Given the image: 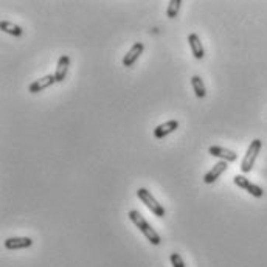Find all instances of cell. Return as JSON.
Masks as SVG:
<instances>
[{"mask_svg": "<svg viewBox=\"0 0 267 267\" xmlns=\"http://www.w3.org/2000/svg\"><path fill=\"white\" fill-rule=\"evenodd\" d=\"M169 260H171L172 267H185V263H183L182 256H180L179 253H171Z\"/></svg>", "mask_w": 267, "mask_h": 267, "instance_id": "obj_16", "label": "cell"}, {"mask_svg": "<svg viewBox=\"0 0 267 267\" xmlns=\"http://www.w3.org/2000/svg\"><path fill=\"white\" fill-rule=\"evenodd\" d=\"M0 30H2L3 33L16 36V37H20L24 34L22 28H20L19 25H16V24H13V22H8V20H2V22H0Z\"/></svg>", "mask_w": 267, "mask_h": 267, "instance_id": "obj_13", "label": "cell"}, {"mask_svg": "<svg viewBox=\"0 0 267 267\" xmlns=\"http://www.w3.org/2000/svg\"><path fill=\"white\" fill-rule=\"evenodd\" d=\"M233 182H234L236 187L245 190L249 194H252L253 198H263L264 196V190L261 187H258V185L252 183L245 176H241V174H238V176L233 177Z\"/></svg>", "mask_w": 267, "mask_h": 267, "instance_id": "obj_4", "label": "cell"}, {"mask_svg": "<svg viewBox=\"0 0 267 267\" xmlns=\"http://www.w3.org/2000/svg\"><path fill=\"white\" fill-rule=\"evenodd\" d=\"M137 196H138V199L151 210V213L154 214V216L163 218V216L167 214L165 208H163V205L159 203V202L156 200V198H154L152 194H151V191H148L146 188H138V190H137Z\"/></svg>", "mask_w": 267, "mask_h": 267, "instance_id": "obj_2", "label": "cell"}, {"mask_svg": "<svg viewBox=\"0 0 267 267\" xmlns=\"http://www.w3.org/2000/svg\"><path fill=\"white\" fill-rule=\"evenodd\" d=\"M263 148V141L260 138H255L252 143H250V146L247 149V152H245V156L242 159V163H241V171L245 174V172H250L253 165H255V160L256 157H258V154Z\"/></svg>", "mask_w": 267, "mask_h": 267, "instance_id": "obj_3", "label": "cell"}, {"mask_svg": "<svg viewBox=\"0 0 267 267\" xmlns=\"http://www.w3.org/2000/svg\"><path fill=\"white\" fill-rule=\"evenodd\" d=\"M191 86H193V90H194V94H196L198 98H205V95H207V89H205V84H203L200 76L194 75L191 78Z\"/></svg>", "mask_w": 267, "mask_h": 267, "instance_id": "obj_14", "label": "cell"}, {"mask_svg": "<svg viewBox=\"0 0 267 267\" xmlns=\"http://www.w3.org/2000/svg\"><path fill=\"white\" fill-rule=\"evenodd\" d=\"M5 249L8 250H20V249H28L33 245L32 238H20V236H14V238H8L3 242Z\"/></svg>", "mask_w": 267, "mask_h": 267, "instance_id": "obj_5", "label": "cell"}, {"mask_svg": "<svg viewBox=\"0 0 267 267\" xmlns=\"http://www.w3.org/2000/svg\"><path fill=\"white\" fill-rule=\"evenodd\" d=\"M227 168H229L227 162H224V160L218 162L216 165H214V167L203 176V182L208 183V185H210V183H214V182L219 179V176H221L224 171H227Z\"/></svg>", "mask_w": 267, "mask_h": 267, "instance_id": "obj_10", "label": "cell"}, {"mask_svg": "<svg viewBox=\"0 0 267 267\" xmlns=\"http://www.w3.org/2000/svg\"><path fill=\"white\" fill-rule=\"evenodd\" d=\"M55 83H56L55 75H47V76L39 78V79L34 81V83L30 84L28 92H30V94H37V92H42V90H45L47 87L53 86Z\"/></svg>", "mask_w": 267, "mask_h": 267, "instance_id": "obj_8", "label": "cell"}, {"mask_svg": "<svg viewBox=\"0 0 267 267\" xmlns=\"http://www.w3.org/2000/svg\"><path fill=\"white\" fill-rule=\"evenodd\" d=\"M177 128H179V121L177 120H169L167 123H163V125H159L156 129H154V137H156L157 140L165 138L167 135L172 134Z\"/></svg>", "mask_w": 267, "mask_h": 267, "instance_id": "obj_9", "label": "cell"}, {"mask_svg": "<svg viewBox=\"0 0 267 267\" xmlns=\"http://www.w3.org/2000/svg\"><path fill=\"white\" fill-rule=\"evenodd\" d=\"M143 50H145V45H143L141 42H135L131 50L126 53V56L123 58V66L125 67H132L134 64L137 63V59L140 58V55L143 53Z\"/></svg>", "mask_w": 267, "mask_h": 267, "instance_id": "obj_7", "label": "cell"}, {"mask_svg": "<svg viewBox=\"0 0 267 267\" xmlns=\"http://www.w3.org/2000/svg\"><path fill=\"white\" fill-rule=\"evenodd\" d=\"M180 5H182V0H171L169 5H168V9H167V16H168L169 19L177 17Z\"/></svg>", "mask_w": 267, "mask_h": 267, "instance_id": "obj_15", "label": "cell"}, {"mask_svg": "<svg viewBox=\"0 0 267 267\" xmlns=\"http://www.w3.org/2000/svg\"><path fill=\"white\" fill-rule=\"evenodd\" d=\"M188 44H190V48L193 51V56L196 58V59H202L205 56V51H203V47H202V42H200V37L196 33H191L188 36Z\"/></svg>", "mask_w": 267, "mask_h": 267, "instance_id": "obj_12", "label": "cell"}, {"mask_svg": "<svg viewBox=\"0 0 267 267\" xmlns=\"http://www.w3.org/2000/svg\"><path fill=\"white\" fill-rule=\"evenodd\" d=\"M128 216H129V219H131L134 224H135V227L146 236V239H148L152 245H159V244L162 242L160 234L151 227V225L148 224V221L143 218L137 210H131V211L128 213Z\"/></svg>", "mask_w": 267, "mask_h": 267, "instance_id": "obj_1", "label": "cell"}, {"mask_svg": "<svg viewBox=\"0 0 267 267\" xmlns=\"http://www.w3.org/2000/svg\"><path fill=\"white\" fill-rule=\"evenodd\" d=\"M68 67H70V58L67 55H63L58 59V66H56V71H55L56 83H64V79L67 78Z\"/></svg>", "mask_w": 267, "mask_h": 267, "instance_id": "obj_11", "label": "cell"}, {"mask_svg": "<svg viewBox=\"0 0 267 267\" xmlns=\"http://www.w3.org/2000/svg\"><path fill=\"white\" fill-rule=\"evenodd\" d=\"M208 152H210V156L218 157V159L227 162V163L229 162H234L236 159H238V154H236L234 151L227 149V148H222V146H210Z\"/></svg>", "mask_w": 267, "mask_h": 267, "instance_id": "obj_6", "label": "cell"}]
</instances>
